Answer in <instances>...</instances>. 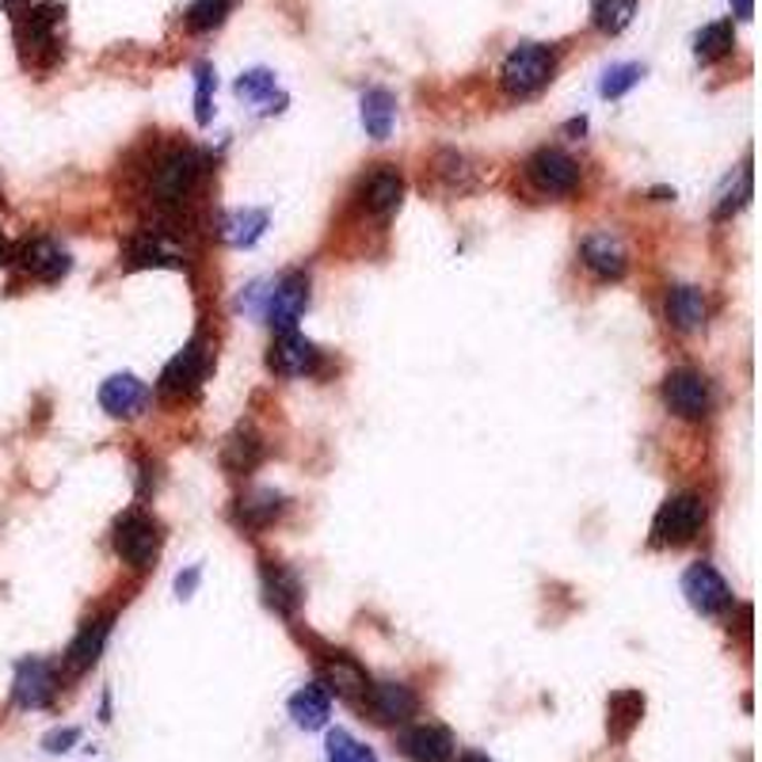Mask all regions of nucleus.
Instances as JSON below:
<instances>
[{
    "instance_id": "25",
    "label": "nucleus",
    "mask_w": 762,
    "mask_h": 762,
    "mask_svg": "<svg viewBox=\"0 0 762 762\" xmlns=\"http://www.w3.org/2000/svg\"><path fill=\"white\" fill-rule=\"evenodd\" d=\"M264 462V443H259V435L253 427H237L226 446H221V465L232 473V477H245V473H253L256 465Z\"/></svg>"
},
{
    "instance_id": "24",
    "label": "nucleus",
    "mask_w": 762,
    "mask_h": 762,
    "mask_svg": "<svg viewBox=\"0 0 762 762\" xmlns=\"http://www.w3.org/2000/svg\"><path fill=\"white\" fill-rule=\"evenodd\" d=\"M644 716V694L641 690H617V694H610L606 702V732L614 743H625L633 736V729L641 724Z\"/></svg>"
},
{
    "instance_id": "17",
    "label": "nucleus",
    "mask_w": 762,
    "mask_h": 762,
    "mask_svg": "<svg viewBox=\"0 0 762 762\" xmlns=\"http://www.w3.org/2000/svg\"><path fill=\"white\" fill-rule=\"evenodd\" d=\"M580 256H584L587 271L603 283L622 279L625 267H630V256H625L622 240H617L614 232H591V237L584 240V248H580Z\"/></svg>"
},
{
    "instance_id": "9",
    "label": "nucleus",
    "mask_w": 762,
    "mask_h": 762,
    "mask_svg": "<svg viewBox=\"0 0 762 762\" xmlns=\"http://www.w3.org/2000/svg\"><path fill=\"white\" fill-rule=\"evenodd\" d=\"M320 363V352L313 339H305L298 328L290 331H275V344L271 352H267V366H271L275 374H283V378H305V374H313Z\"/></svg>"
},
{
    "instance_id": "7",
    "label": "nucleus",
    "mask_w": 762,
    "mask_h": 762,
    "mask_svg": "<svg viewBox=\"0 0 762 762\" xmlns=\"http://www.w3.org/2000/svg\"><path fill=\"white\" fill-rule=\"evenodd\" d=\"M206 363H210L206 339H191V344H187L184 352H179L172 363L160 370V382H157L160 397L179 400V397H187V393L199 389L202 378H206Z\"/></svg>"
},
{
    "instance_id": "40",
    "label": "nucleus",
    "mask_w": 762,
    "mask_h": 762,
    "mask_svg": "<svg viewBox=\"0 0 762 762\" xmlns=\"http://www.w3.org/2000/svg\"><path fill=\"white\" fill-rule=\"evenodd\" d=\"M8 259H12V248H8L4 232H0V267H4V264H8Z\"/></svg>"
},
{
    "instance_id": "5",
    "label": "nucleus",
    "mask_w": 762,
    "mask_h": 762,
    "mask_svg": "<svg viewBox=\"0 0 762 762\" xmlns=\"http://www.w3.org/2000/svg\"><path fill=\"white\" fill-rule=\"evenodd\" d=\"M526 179L534 184V191L561 199V195H572L580 187V165L564 149L545 146L526 160Z\"/></svg>"
},
{
    "instance_id": "23",
    "label": "nucleus",
    "mask_w": 762,
    "mask_h": 762,
    "mask_svg": "<svg viewBox=\"0 0 762 762\" xmlns=\"http://www.w3.org/2000/svg\"><path fill=\"white\" fill-rule=\"evenodd\" d=\"M264 591H267V603H271L275 610H279V614H298V606H301V580L294 576L290 568H286V564H279V561H264Z\"/></svg>"
},
{
    "instance_id": "39",
    "label": "nucleus",
    "mask_w": 762,
    "mask_h": 762,
    "mask_svg": "<svg viewBox=\"0 0 762 762\" xmlns=\"http://www.w3.org/2000/svg\"><path fill=\"white\" fill-rule=\"evenodd\" d=\"M457 762H496V759L481 755V751H465V755H457Z\"/></svg>"
},
{
    "instance_id": "34",
    "label": "nucleus",
    "mask_w": 762,
    "mask_h": 762,
    "mask_svg": "<svg viewBox=\"0 0 762 762\" xmlns=\"http://www.w3.org/2000/svg\"><path fill=\"white\" fill-rule=\"evenodd\" d=\"M229 12V0H191L187 8V27L191 31H214Z\"/></svg>"
},
{
    "instance_id": "3",
    "label": "nucleus",
    "mask_w": 762,
    "mask_h": 762,
    "mask_svg": "<svg viewBox=\"0 0 762 762\" xmlns=\"http://www.w3.org/2000/svg\"><path fill=\"white\" fill-rule=\"evenodd\" d=\"M705 523V499L697 492H675L656 518H652V542L656 545H686Z\"/></svg>"
},
{
    "instance_id": "13",
    "label": "nucleus",
    "mask_w": 762,
    "mask_h": 762,
    "mask_svg": "<svg viewBox=\"0 0 762 762\" xmlns=\"http://www.w3.org/2000/svg\"><path fill=\"white\" fill-rule=\"evenodd\" d=\"M16 264L23 267L31 279L39 283H58L69 275V267H73V259H69L66 248H58L53 240L47 237H34V240H23L20 253H16Z\"/></svg>"
},
{
    "instance_id": "15",
    "label": "nucleus",
    "mask_w": 762,
    "mask_h": 762,
    "mask_svg": "<svg viewBox=\"0 0 762 762\" xmlns=\"http://www.w3.org/2000/svg\"><path fill=\"white\" fill-rule=\"evenodd\" d=\"M320 675H325V690L336 697H347V702H363L366 686H370V679H366V671L358 667L355 656H347V652H325L320 656Z\"/></svg>"
},
{
    "instance_id": "2",
    "label": "nucleus",
    "mask_w": 762,
    "mask_h": 762,
    "mask_svg": "<svg viewBox=\"0 0 762 762\" xmlns=\"http://www.w3.org/2000/svg\"><path fill=\"white\" fill-rule=\"evenodd\" d=\"M553 69H557V58H553L550 47L542 42H523L504 58V69H499V85H504L507 96H534L550 85Z\"/></svg>"
},
{
    "instance_id": "38",
    "label": "nucleus",
    "mask_w": 762,
    "mask_h": 762,
    "mask_svg": "<svg viewBox=\"0 0 762 762\" xmlns=\"http://www.w3.org/2000/svg\"><path fill=\"white\" fill-rule=\"evenodd\" d=\"M732 8H736L740 20H751V12H755V4H751V0H732Z\"/></svg>"
},
{
    "instance_id": "33",
    "label": "nucleus",
    "mask_w": 762,
    "mask_h": 762,
    "mask_svg": "<svg viewBox=\"0 0 762 762\" xmlns=\"http://www.w3.org/2000/svg\"><path fill=\"white\" fill-rule=\"evenodd\" d=\"M237 96L248 103H267L275 96V73L271 69H248V73H240Z\"/></svg>"
},
{
    "instance_id": "8",
    "label": "nucleus",
    "mask_w": 762,
    "mask_h": 762,
    "mask_svg": "<svg viewBox=\"0 0 762 762\" xmlns=\"http://www.w3.org/2000/svg\"><path fill=\"white\" fill-rule=\"evenodd\" d=\"M58 694V671L47 660H20L12 679V702L20 710H47Z\"/></svg>"
},
{
    "instance_id": "29",
    "label": "nucleus",
    "mask_w": 762,
    "mask_h": 762,
    "mask_svg": "<svg viewBox=\"0 0 762 762\" xmlns=\"http://www.w3.org/2000/svg\"><path fill=\"white\" fill-rule=\"evenodd\" d=\"M732 42H736V34H732V23H729V20H721V23L702 27L694 53H697V61H702V66H713V61H721L724 53L732 50Z\"/></svg>"
},
{
    "instance_id": "41",
    "label": "nucleus",
    "mask_w": 762,
    "mask_h": 762,
    "mask_svg": "<svg viewBox=\"0 0 762 762\" xmlns=\"http://www.w3.org/2000/svg\"><path fill=\"white\" fill-rule=\"evenodd\" d=\"M652 199L667 202V199H675V191H667V187H656V191H652Z\"/></svg>"
},
{
    "instance_id": "6",
    "label": "nucleus",
    "mask_w": 762,
    "mask_h": 762,
    "mask_svg": "<svg viewBox=\"0 0 762 762\" xmlns=\"http://www.w3.org/2000/svg\"><path fill=\"white\" fill-rule=\"evenodd\" d=\"M663 405L675 412L679 419H705V412L713 405V393L705 374L697 370H671L663 378Z\"/></svg>"
},
{
    "instance_id": "21",
    "label": "nucleus",
    "mask_w": 762,
    "mask_h": 762,
    "mask_svg": "<svg viewBox=\"0 0 762 762\" xmlns=\"http://www.w3.org/2000/svg\"><path fill=\"white\" fill-rule=\"evenodd\" d=\"M286 710H290L298 729L317 732V729H325L328 716H331V694L320 683H309V686L294 690L290 702H286Z\"/></svg>"
},
{
    "instance_id": "31",
    "label": "nucleus",
    "mask_w": 762,
    "mask_h": 762,
    "mask_svg": "<svg viewBox=\"0 0 762 762\" xmlns=\"http://www.w3.org/2000/svg\"><path fill=\"white\" fill-rule=\"evenodd\" d=\"M636 12V0H591V16H595V27L606 34L625 31Z\"/></svg>"
},
{
    "instance_id": "1",
    "label": "nucleus",
    "mask_w": 762,
    "mask_h": 762,
    "mask_svg": "<svg viewBox=\"0 0 762 762\" xmlns=\"http://www.w3.org/2000/svg\"><path fill=\"white\" fill-rule=\"evenodd\" d=\"M199 179H202V157L187 146H176L157 160V168H152L149 195L160 206H184L195 195Z\"/></svg>"
},
{
    "instance_id": "28",
    "label": "nucleus",
    "mask_w": 762,
    "mask_h": 762,
    "mask_svg": "<svg viewBox=\"0 0 762 762\" xmlns=\"http://www.w3.org/2000/svg\"><path fill=\"white\" fill-rule=\"evenodd\" d=\"M264 229H267V210H237V214H226V221H221V237L237 248H253L264 237Z\"/></svg>"
},
{
    "instance_id": "18",
    "label": "nucleus",
    "mask_w": 762,
    "mask_h": 762,
    "mask_svg": "<svg viewBox=\"0 0 762 762\" xmlns=\"http://www.w3.org/2000/svg\"><path fill=\"white\" fill-rule=\"evenodd\" d=\"M358 199H363L366 214H374V218H389V214L400 206V199H405V179H400V172L393 165H378L370 176H366Z\"/></svg>"
},
{
    "instance_id": "42",
    "label": "nucleus",
    "mask_w": 762,
    "mask_h": 762,
    "mask_svg": "<svg viewBox=\"0 0 762 762\" xmlns=\"http://www.w3.org/2000/svg\"><path fill=\"white\" fill-rule=\"evenodd\" d=\"M16 4H20V0H4V8H16Z\"/></svg>"
},
{
    "instance_id": "12",
    "label": "nucleus",
    "mask_w": 762,
    "mask_h": 762,
    "mask_svg": "<svg viewBox=\"0 0 762 762\" xmlns=\"http://www.w3.org/2000/svg\"><path fill=\"white\" fill-rule=\"evenodd\" d=\"M305 305H309V279L298 271L283 275V279L275 283L271 298H267V325H271L275 331L298 328Z\"/></svg>"
},
{
    "instance_id": "30",
    "label": "nucleus",
    "mask_w": 762,
    "mask_h": 762,
    "mask_svg": "<svg viewBox=\"0 0 762 762\" xmlns=\"http://www.w3.org/2000/svg\"><path fill=\"white\" fill-rule=\"evenodd\" d=\"M283 496L279 492H253V496L240 499V523L245 526H267L271 518L283 515Z\"/></svg>"
},
{
    "instance_id": "20",
    "label": "nucleus",
    "mask_w": 762,
    "mask_h": 762,
    "mask_svg": "<svg viewBox=\"0 0 762 762\" xmlns=\"http://www.w3.org/2000/svg\"><path fill=\"white\" fill-rule=\"evenodd\" d=\"M107 636H111V614L92 617V622L80 625V633L73 636V644H69V652H66V671H69V675H85V671L96 667V660L103 656Z\"/></svg>"
},
{
    "instance_id": "37",
    "label": "nucleus",
    "mask_w": 762,
    "mask_h": 762,
    "mask_svg": "<svg viewBox=\"0 0 762 762\" xmlns=\"http://www.w3.org/2000/svg\"><path fill=\"white\" fill-rule=\"evenodd\" d=\"M80 740V729H53L47 740H42V748L50 751V755H66L69 748Z\"/></svg>"
},
{
    "instance_id": "11",
    "label": "nucleus",
    "mask_w": 762,
    "mask_h": 762,
    "mask_svg": "<svg viewBox=\"0 0 762 762\" xmlns=\"http://www.w3.org/2000/svg\"><path fill=\"white\" fill-rule=\"evenodd\" d=\"M358 705H363L378 724H405L416 716L419 697L412 694V686H405V683H370Z\"/></svg>"
},
{
    "instance_id": "22",
    "label": "nucleus",
    "mask_w": 762,
    "mask_h": 762,
    "mask_svg": "<svg viewBox=\"0 0 762 762\" xmlns=\"http://www.w3.org/2000/svg\"><path fill=\"white\" fill-rule=\"evenodd\" d=\"M127 267L130 271H146V267H172V271H179L184 267V259H179V253L172 245H168L160 232H138V237L130 240L127 248Z\"/></svg>"
},
{
    "instance_id": "10",
    "label": "nucleus",
    "mask_w": 762,
    "mask_h": 762,
    "mask_svg": "<svg viewBox=\"0 0 762 762\" xmlns=\"http://www.w3.org/2000/svg\"><path fill=\"white\" fill-rule=\"evenodd\" d=\"M683 595H686V603L705 617L724 614V610L732 606V587L724 584V576L713 568V564H694V568H686Z\"/></svg>"
},
{
    "instance_id": "4",
    "label": "nucleus",
    "mask_w": 762,
    "mask_h": 762,
    "mask_svg": "<svg viewBox=\"0 0 762 762\" xmlns=\"http://www.w3.org/2000/svg\"><path fill=\"white\" fill-rule=\"evenodd\" d=\"M115 553L122 564L130 568H149L160 553V526L152 523L146 511H127V515L115 523Z\"/></svg>"
},
{
    "instance_id": "27",
    "label": "nucleus",
    "mask_w": 762,
    "mask_h": 762,
    "mask_svg": "<svg viewBox=\"0 0 762 762\" xmlns=\"http://www.w3.org/2000/svg\"><path fill=\"white\" fill-rule=\"evenodd\" d=\"M393 119H397V100L385 88H370L363 96V127L374 141H385L393 133Z\"/></svg>"
},
{
    "instance_id": "16",
    "label": "nucleus",
    "mask_w": 762,
    "mask_h": 762,
    "mask_svg": "<svg viewBox=\"0 0 762 762\" xmlns=\"http://www.w3.org/2000/svg\"><path fill=\"white\" fill-rule=\"evenodd\" d=\"M149 385L141 378H133V374H111L103 385H100V408L107 416H119V419H130L138 416L141 408L149 405Z\"/></svg>"
},
{
    "instance_id": "32",
    "label": "nucleus",
    "mask_w": 762,
    "mask_h": 762,
    "mask_svg": "<svg viewBox=\"0 0 762 762\" xmlns=\"http://www.w3.org/2000/svg\"><path fill=\"white\" fill-rule=\"evenodd\" d=\"M328 762H378V755L366 743H358L352 732L336 729L328 732Z\"/></svg>"
},
{
    "instance_id": "19",
    "label": "nucleus",
    "mask_w": 762,
    "mask_h": 762,
    "mask_svg": "<svg viewBox=\"0 0 762 762\" xmlns=\"http://www.w3.org/2000/svg\"><path fill=\"white\" fill-rule=\"evenodd\" d=\"M58 23H61V4H53V0L34 4L20 23V47L31 58H39V53L42 58H53V31H58Z\"/></svg>"
},
{
    "instance_id": "36",
    "label": "nucleus",
    "mask_w": 762,
    "mask_h": 762,
    "mask_svg": "<svg viewBox=\"0 0 762 762\" xmlns=\"http://www.w3.org/2000/svg\"><path fill=\"white\" fill-rule=\"evenodd\" d=\"M210 92H214V69L199 66V69H195V119H199V127H206V122L214 119Z\"/></svg>"
},
{
    "instance_id": "26",
    "label": "nucleus",
    "mask_w": 762,
    "mask_h": 762,
    "mask_svg": "<svg viewBox=\"0 0 762 762\" xmlns=\"http://www.w3.org/2000/svg\"><path fill=\"white\" fill-rule=\"evenodd\" d=\"M667 320L679 331H697L705 325V294L697 286H671L667 290Z\"/></svg>"
},
{
    "instance_id": "35",
    "label": "nucleus",
    "mask_w": 762,
    "mask_h": 762,
    "mask_svg": "<svg viewBox=\"0 0 762 762\" xmlns=\"http://www.w3.org/2000/svg\"><path fill=\"white\" fill-rule=\"evenodd\" d=\"M644 77V69L641 66H614V69H606V77H603V100H622L625 92L636 85V80Z\"/></svg>"
},
{
    "instance_id": "14",
    "label": "nucleus",
    "mask_w": 762,
    "mask_h": 762,
    "mask_svg": "<svg viewBox=\"0 0 762 762\" xmlns=\"http://www.w3.org/2000/svg\"><path fill=\"white\" fill-rule=\"evenodd\" d=\"M400 751L412 762H454V732L443 729V724H412V729L400 732Z\"/></svg>"
}]
</instances>
